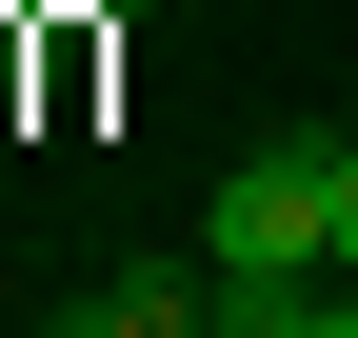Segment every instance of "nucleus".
Instances as JSON below:
<instances>
[{
	"label": "nucleus",
	"mask_w": 358,
	"mask_h": 338,
	"mask_svg": "<svg viewBox=\"0 0 358 338\" xmlns=\"http://www.w3.org/2000/svg\"><path fill=\"white\" fill-rule=\"evenodd\" d=\"M40 338H60V318H40Z\"/></svg>",
	"instance_id": "obj_7"
},
{
	"label": "nucleus",
	"mask_w": 358,
	"mask_h": 338,
	"mask_svg": "<svg viewBox=\"0 0 358 338\" xmlns=\"http://www.w3.org/2000/svg\"><path fill=\"white\" fill-rule=\"evenodd\" d=\"M299 318H319V279H219L199 259V338H299Z\"/></svg>",
	"instance_id": "obj_3"
},
{
	"label": "nucleus",
	"mask_w": 358,
	"mask_h": 338,
	"mask_svg": "<svg viewBox=\"0 0 358 338\" xmlns=\"http://www.w3.org/2000/svg\"><path fill=\"white\" fill-rule=\"evenodd\" d=\"M338 279H358V140H338Z\"/></svg>",
	"instance_id": "obj_5"
},
{
	"label": "nucleus",
	"mask_w": 358,
	"mask_h": 338,
	"mask_svg": "<svg viewBox=\"0 0 358 338\" xmlns=\"http://www.w3.org/2000/svg\"><path fill=\"white\" fill-rule=\"evenodd\" d=\"M60 338H199V259H120V279H80Z\"/></svg>",
	"instance_id": "obj_2"
},
{
	"label": "nucleus",
	"mask_w": 358,
	"mask_h": 338,
	"mask_svg": "<svg viewBox=\"0 0 358 338\" xmlns=\"http://www.w3.org/2000/svg\"><path fill=\"white\" fill-rule=\"evenodd\" d=\"M199 259L219 279H338V140H279L199 199Z\"/></svg>",
	"instance_id": "obj_1"
},
{
	"label": "nucleus",
	"mask_w": 358,
	"mask_h": 338,
	"mask_svg": "<svg viewBox=\"0 0 358 338\" xmlns=\"http://www.w3.org/2000/svg\"><path fill=\"white\" fill-rule=\"evenodd\" d=\"M80 20H140V0H80Z\"/></svg>",
	"instance_id": "obj_6"
},
{
	"label": "nucleus",
	"mask_w": 358,
	"mask_h": 338,
	"mask_svg": "<svg viewBox=\"0 0 358 338\" xmlns=\"http://www.w3.org/2000/svg\"><path fill=\"white\" fill-rule=\"evenodd\" d=\"M299 338H358V279H319V318H299Z\"/></svg>",
	"instance_id": "obj_4"
}]
</instances>
